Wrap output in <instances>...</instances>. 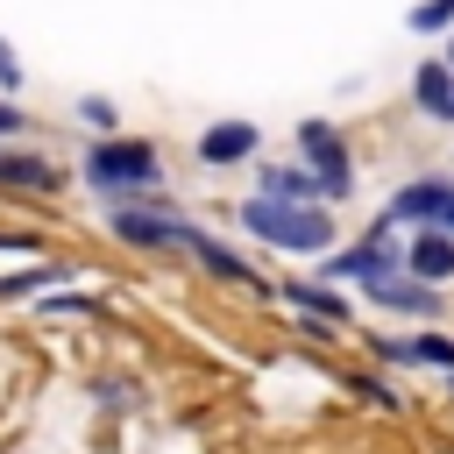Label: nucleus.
<instances>
[{
	"label": "nucleus",
	"mask_w": 454,
	"mask_h": 454,
	"mask_svg": "<svg viewBox=\"0 0 454 454\" xmlns=\"http://www.w3.org/2000/svg\"><path fill=\"white\" fill-rule=\"evenodd\" d=\"M241 227H248L255 241L284 248V255H326V248H333V220H326L319 206H284V199H262V192L241 206Z\"/></svg>",
	"instance_id": "nucleus-1"
},
{
	"label": "nucleus",
	"mask_w": 454,
	"mask_h": 454,
	"mask_svg": "<svg viewBox=\"0 0 454 454\" xmlns=\"http://www.w3.org/2000/svg\"><path fill=\"white\" fill-rule=\"evenodd\" d=\"M156 177H163V156L142 135H99L85 149V184H99V192H149Z\"/></svg>",
	"instance_id": "nucleus-2"
},
{
	"label": "nucleus",
	"mask_w": 454,
	"mask_h": 454,
	"mask_svg": "<svg viewBox=\"0 0 454 454\" xmlns=\"http://www.w3.org/2000/svg\"><path fill=\"white\" fill-rule=\"evenodd\" d=\"M298 149L319 170V199H348L355 192V163H348V149H340V135L326 121H298Z\"/></svg>",
	"instance_id": "nucleus-3"
},
{
	"label": "nucleus",
	"mask_w": 454,
	"mask_h": 454,
	"mask_svg": "<svg viewBox=\"0 0 454 454\" xmlns=\"http://www.w3.org/2000/svg\"><path fill=\"white\" fill-rule=\"evenodd\" d=\"M397 220H383V227H369L348 255H333V277H362V284H376V277H390L397 270V234H390Z\"/></svg>",
	"instance_id": "nucleus-4"
},
{
	"label": "nucleus",
	"mask_w": 454,
	"mask_h": 454,
	"mask_svg": "<svg viewBox=\"0 0 454 454\" xmlns=\"http://www.w3.org/2000/svg\"><path fill=\"white\" fill-rule=\"evenodd\" d=\"M177 248H184V255H199V262H206V270H213V277H227V284H248V291H255V298H270V277H255V270H248V262H241V255H227V248H220V241H206V234H199V227H177Z\"/></svg>",
	"instance_id": "nucleus-5"
},
{
	"label": "nucleus",
	"mask_w": 454,
	"mask_h": 454,
	"mask_svg": "<svg viewBox=\"0 0 454 454\" xmlns=\"http://www.w3.org/2000/svg\"><path fill=\"white\" fill-rule=\"evenodd\" d=\"M255 121H213L206 135H199V163H213V170H227V163H241V156H255Z\"/></svg>",
	"instance_id": "nucleus-6"
},
{
	"label": "nucleus",
	"mask_w": 454,
	"mask_h": 454,
	"mask_svg": "<svg viewBox=\"0 0 454 454\" xmlns=\"http://www.w3.org/2000/svg\"><path fill=\"white\" fill-rule=\"evenodd\" d=\"M447 199H454V184H447V177H411V184L390 199V220H419V227H440Z\"/></svg>",
	"instance_id": "nucleus-7"
},
{
	"label": "nucleus",
	"mask_w": 454,
	"mask_h": 454,
	"mask_svg": "<svg viewBox=\"0 0 454 454\" xmlns=\"http://www.w3.org/2000/svg\"><path fill=\"white\" fill-rule=\"evenodd\" d=\"M114 234H121L128 248H177V220L142 213V206H121V213H114Z\"/></svg>",
	"instance_id": "nucleus-8"
},
{
	"label": "nucleus",
	"mask_w": 454,
	"mask_h": 454,
	"mask_svg": "<svg viewBox=\"0 0 454 454\" xmlns=\"http://www.w3.org/2000/svg\"><path fill=\"white\" fill-rule=\"evenodd\" d=\"M411 277H419V284H447V277H454V234H447V227H419V241H411Z\"/></svg>",
	"instance_id": "nucleus-9"
},
{
	"label": "nucleus",
	"mask_w": 454,
	"mask_h": 454,
	"mask_svg": "<svg viewBox=\"0 0 454 454\" xmlns=\"http://www.w3.org/2000/svg\"><path fill=\"white\" fill-rule=\"evenodd\" d=\"M411 92H419V106L433 114V121H454V64H419V78H411Z\"/></svg>",
	"instance_id": "nucleus-10"
},
{
	"label": "nucleus",
	"mask_w": 454,
	"mask_h": 454,
	"mask_svg": "<svg viewBox=\"0 0 454 454\" xmlns=\"http://www.w3.org/2000/svg\"><path fill=\"white\" fill-rule=\"evenodd\" d=\"M369 298H376V305H390V312H433V284L397 277V270H390V277H376V284H369Z\"/></svg>",
	"instance_id": "nucleus-11"
},
{
	"label": "nucleus",
	"mask_w": 454,
	"mask_h": 454,
	"mask_svg": "<svg viewBox=\"0 0 454 454\" xmlns=\"http://www.w3.org/2000/svg\"><path fill=\"white\" fill-rule=\"evenodd\" d=\"M390 362H426V369H454V340L447 333H419V340H383Z\"/></svg>",
	"instance_id": "nucleus-12"
},
{
	"label": "nucleus",
	"mask_w": 454,
	"mask_h": 454,
	"mask_svg": "<svg viewBox=\"0 0 454 454\" xmlns=\"http://www.w3.org/2000/svg\"><path fill=\"white\" fill-rule=\"evenodd\" d=\"M0 184H28V192H57V184H64V170H50L43 156H14V149H0Z\"/></svg>",
	"instance_id": "nucleus-13"
},
{
	"label": "nucleus",
	"mask_w": 454,
	"mask_h": 454,
	"mask_svg": "<svg viewBox=\"0 0 454 454\" xmlns=\"http://www.w3.org/2000/svg\"><path fill=\"white\" fill-rule=\"evenodd\" d=\"M262 199L312 206V199H319V177H312V170H262Z\"/></svg>",
	"instance_id": "nucleus-14"
},
{
	"label": "nucleus",
	"mask_w": 454,
	"mask_h": 454,
	"mask_svg": "<svg viewBox=\"0 0 454 454\" xmlns=\"http://www.w3.org/2000/svg\"><path fill=\"white\" fill-rule=\"evenodd\" d=\"M284 298H291L298 312H319V319H340V312H348V305H340L333 291H319V284H284Z\"/></svg>",
	"instance_id": "nucleus-15"
},
{
	"label": "nucleus",
	"mask_w": 454,
	"mask_h": 454,
	"mask_svg": "<svg viewBox=\"0 0 454 454\" xmlns=\"http://www.w3.org/2000/svg\"><path fill=\"white\" fill-rule=\"evenodd\" d=\"M78 121H92L99 135H114V128H121V114H114V99H99V92H85V99H78Z\"/></svg>",
	"instance_id": "nucleus-16"
},
{
	"label": "nucleus",
	"mask_w": 454,
	"mask_h": 454,
	"mask_svg": "<svg viewBox=\"0 0 454 454\" xmlns=\"http://www.w3.org/2000/svg\"><path fill=\"white\" fill-rule=\"evenodd\" d=\"M454 21V0H426V7H411V28L426 35V28H447Z\"/></svg>",
	"instance_id": "nucleus-17"
},
{
	"label": "nucleus",
	"mask_w": 454,
	"mask_h": 454,
	"mask_svg": "<svg viewBox=\"0 0 454 454\" xmlns=\"http://www.w3.org/2000/svg\"><path fill=\"white\" fill-rule=\"evenodd\" d=\"M0 92H21V57L7 50V35H0Z\"/></svg>",
	"instance_id": "nucleus-18"
},
{
	"label": "nucleus",
	"mask_w": 454,
	"mask_h": 454,
	"mask_svg": "<svg viewBox=\"0 0 454 454\" xmlns=\"http://www.w3.org/2000/svg\"><path fill=\"white\" fill-rule=\"evenodd\" d=\"M35 284H57V270H21V277H0V291H35Z\"/></svg>",
	"instance_id": "nucleus-19"
},
{
	"label": "nucleus",
	"mask_w": 454,
	"mask_h": 454,
	"mask_svg": "<svg viewBox=\"0 0 454 454\" xmlns=\"http://www.w3.org/2000/svg\"><path fill=\"white\" fill-rule=\"evenodd\" d=\"M7 135H21V114H14L7 99H0V142H7Z\"/></svg>",
	"instance_id": "nucleus-20"
},
{
	"label": "nucleus",
	"mask_w": 454,
	"mask_h": 454,
	"mask_svg": "<svg viewBox=\"0 0 454 454\" xmlns=\"http://www.w3.org/2000/svg\"><path fill=\"white\" fill-rule=\"evenodd\" d=\"M440 227H447V234H454V199H447V213H440Z\"/></svg>",
	"instance_id": "nucleus-21"
},
{
	"label": "nucleus",
	"mask_w": 454,
	"mask_h": 454,
	"mask_svg": "<svg viewBox=\"0 0 454 454\" xmlns=\"http://www.w3.org/2000/svg\"><path fill=\"white\" fill-rule=\"evenodd\" d=\"M447 64H454V50H447Z\"/></svg>",
	"instance_id": "nucleus-22"
}]
</instances>
